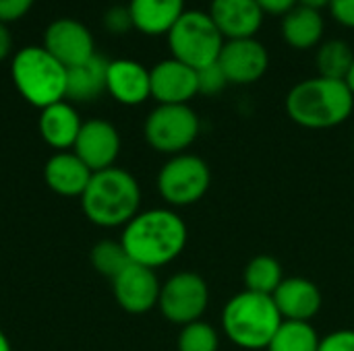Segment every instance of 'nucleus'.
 I'll return each instance as SVG.
<instances>
[{"mask_svg":"<svg viewBox=\"0 0 354 351\" xmlns=\"http://www.w3.org/2000/svg\"><path fill=\"white\" fill-rule=\"evenodd\" d=\"M189 240L185 219L168 207L139 211L124 228L120 244L131 263L158 269L176 261Z\"/></svg>","mask_w":354,"mask_h":351,"instance_id":"1","label":"nucleus"},{"mask_svg":"<svg viewBox=\"0 0 354 351\" xmlns=\"http://www.w3.org/2000/svg\"><path fill=\"white\" fill-rule=\"evenodd\" d=\"M288 118L309 130H326L344 124L354 110V95L344 81L311 77L297 83L286 95Z\"/></svg>","mask_w":354,"mask_h":351,"instance_id":"2","label":"nucleus"},{"mask_svg":"<svg viewBox=\"0 0 354 351\" xmlns=\"http://www.w3.org/2000/svg\"><path fill=\"white\" fill-rule=\"evenodd\" d=\"M85 217L100 228H124L141 207V186L137 178L122 168L93 172L81 194Z\"/></svg>","mask_w":354,"mask_h":351,"instance_id":"3","label":"nucleus"},{"mask_svg":"<svg viewBox=\"0 0 354 351\" xmlns=\"http://www.w3.org/2000/svg\"><path fill=\"white\" fill-rule=\"evenodd\" d=\"M282 323L274 298L249 290L234 294L222 312L224 335L243 350H268Z\"/></svg>","mask_w":354,"mask_h":351,"instance_id":"4","label":"nucleus"},{"mask_svg":"<svg viewBox=\"0 0 354 351\" xmlns=\"http://www.w3.org/2000/svg\"><path fill=\"white\" fill-rule=\"evenodd\" d=\"M10 77L19 95L39 110L66 99V66L44 46L19 50L10 62Z\"/></svg>","mask_w":354,"mask_h":351,"instance_id":"5","label":"nucleus"},{"mask_svg":"<svg viewBox=\"0 0 354 351\" xmlns=\"http://www.w3.org/2000/svg\"><path fill=\"white\" fill-rule=\"evenodd\" d=\"M166 37L172 58L195 70L218 62L226 41L205 10H185Z\"/></svg>","mask_w":354,"mask_h":351,"instance_id":"6","label":"nucleus"},{"mask_svg":"<svg viewBox=\"0 0 354 351\" xmlns=\"http://www.w3.org/2000/svg\"><path fill=\"white\" fill-rule=\"evenodd\" d=\"M212 186V170L193 153L170 157L158 172V192L172 209L199 203Z\"/></svg>","mask_w":354,"mask_h":351,"instance_id":"7","label":"nucleus"},{"mask_svg":"<svg viewBox=\"0 0 354 351\" xmlns=\"http://www.w3.org/2000/svg\"><path fill=\"white\" fill-rule=\"evenodd\" d=\"M199 116L191 106H156L143 124L147 145L164 155H180L197 141Z\"/></svg>","mask_w":354,"mask_h":351,"instance_id":"8","label":"nucleus"},{"mask_svg":"<svg viewBox=\"0 0 354 351\" xmlns=\"http://www.w3.org/2000/svg\"><path fill=\"white\" fill-rule=\"evenodd\" d=\"M207 306L209 288L199 273L180 271L162 283L158 308L168 323L185 327L195 321H203Z\"/></svg>","mask_w":354,"mask_h":351,"instance_id":"9","label":"nucleus"},{"mask_svg":"<svg viewBox=\"0 0 354 351\" xmlns=\"http://www.w3.org/2000/svg\"><path fill=\"white\" fill-rule=\"evenodd\" d=\"M120 147H122V141H120L118 128L104 118H91L83 122L79 137L75 141L73 153L91 172H102V170L114 168L120 155Z\"/></svg>","mask_w":354,"mask_h":351,"instance_id":"10","label":"nucleus"},{"mask_svg":"<svg viewBox=\"0 0 354 351\" xmlns=\"http://www.w3.org/2000/svg\"><path fill=\"white\" fill-rule=\"evenodd\" d=\"M218 64L230 85H253L270 68V52L257 37L226 39Z\"/></svg>","mask_w":354,"mask_h":351,"instance_id":"11","label":"nucleus"},{"mask_svg":"<svg viewBox=\"0 0 354 351\" xmlns=\"http://www.w3.org/2000/svg\"><path fill=\"white\" fill-rule=\"evenodd\" d=\"M44 48L66 68L89 60L95 54L91 31L77 19H56L46 27Z\"/></svg>","mask_w":354,"mask_h":351,"instance_id":"12","label":"nucleus"},{"mask_svg":"<svg viewBox=\"0 0 354 351\" xmlns=\"http://www.w3.org/2000/svg\"><path fill=\"white\" fill-rule=\"evenodd\" d=\"M162 283L153 269L131 263L112 279V292L118 306L131 314H143L158 306Z\"/></svg>","mask_w":354,"mask_h":351,"instance_id":"13","label":"nucleus"},{"mask_svg":"<svg viewBox=\"0 0 354 351\" xmlns=\"http://www.w3.org/2000/svg\"><path fill=\"white\" fill-rule=\"evenodd\" d=\"M151 97L158 106H189L199 95L197 70L176 58H166L149 68Z\"/></svg>","mask_w":354,"mask_h":351,"instance_id":"14","label":"nucleus"},{"mask_svg":"<svg viewBox=\"0 0 354 351\" xmlns=\"http://www.w3.org/2000/svg\"><path fill=\"white\" fill-rule=\"evenodd\" d=\"M207 14L224 39L255 37L266 17L255 0H212Z\"/></svg>","mask_w":354,"mask_h":351,"instance_id":"15","label":"nucleus"},{"mask_svg":"<svg viewBox=\"0 0 354 351\" xmlns=\"http://www.w3.org/2000/svg\"><path fill=\"white\" fill-rule=\"evenodd\" d=\"M272 298L282 321L311 323L324 306L322 290L307 277H284Z\"/></svg>","mask_w":354,"mask_h":351,"instance_id":"16","label":"nucleus"},{"mask_svg":"<svg viewBox=\"0 0 354 351\" xmlns=\"http://www.w3.org/2000/svg\"><path fill=\"white\" fill-rule=\"evenodd\" d=\"M106 93H110L122 106H141L151 97L149 70L131 58L110 60Z\"/></svg>","mask_w":354,"mask_h":351,"instance_id":"17","label":"nucleus"},{"mask_svg":"<svg viewBox=\"0 0 354 351\" xmlns=\"http://www.w3.org/2000/svg\"><path fill=\"white\" fill-rule=\"evenodd\" d=\"M81 126H83V120L79 112L66 99L52 103L39 112V122H37L39 137L48 147L56 151L73 149Z\"/></svg>","mask_w":354,"mask_h":351,"instance_id":"18","label":"nucleus"},{"mask_svg":"<svg viewBox=\"0 0 354 351\" xmlns=\"http://www.w3.org/2000/svg\"><path fill=\"white\" fill-rule=\"evenodd\" d=\"M93 172L73 153L58 151L44 166V180L60 197H79L85 192Z\"/></svg>","mask_w":354,"mask_h":351,"instance_id":"19","label":"nucleus"},{"mask_svg":"<svg viewBox=\"0 0 354 351\" xmlns=\"http://www.w3.org/2000/svg\"><path fill=\"white\" fill-rule=\"evenodd\" d=\"M133 27L143 35H168L176 21L185 14V0H131Z\"/></svg>","mask_w":354,"mask_h":351,"instance_id":"20","label":"nucleus"},{"mask_svg":"<svg viewBox=\"0 0 354 351\" xmlns=\"http://www.w3.org/2000/svg\"><path fill=\"white\" fill-rule=\"evenodd\" d=\"M110 60L102 54H93L89 60L66 68V99L71 101H93L106 93Z\"/></svg>","mask_w":354,"mask_h":351,"instance_id":"21","label":"nucleus"},{"mask_svg":"<svg viewBox=\"0 0 354 351\" xmlns=\"http://www.w3.org/2000/svg\"><path fill=\"white\" fill-rule=\"evenodd\" d=\"M282 39L295 50H311L322 43L326 33V21L319 10L295 6L290 12L282 17Z\"/></svg>","mask_w":354,"mask_h":351,"instance_id":"22","label":"nucleus"},{"mask_svg":"<svg viewBox=\"0 0 354 351\" xmlns=\"http://www.w3.org/2000/svg\"><path fill=\"white\" fill-rule=\"evenodd\" d=\"M354 62V52L346 39H328L317 46L315 68L319 77L344 81Z\"/></svg>","mask_w":354,"mask_h":351,"instance_id":"23","label":"nucleus"},{"mask_svg":"<svg viewBox=\"0 0 354 351\" xmlns=\"http://www.w3.org/2000/svg\"><path fill=\"white\" fill-rule=\"evenodd\" d=\"M243 279H245V290L274 296L278 285L284 281L282 265L278 263V259L270 254H257L247 263Z\"/></svg>","mask_w":354,"mask_h":351,"instance_id":"24","label":"nucleus"},{"mask_svg":"<svg viewBox=\"0 0 354 351\" xmlns=\"http://www.w3.org/2000/svg\"><path fill=\"white\" fill-rule=\"evenodd\" d=\"M319 341L311 323L284 321L266 351H319Z\"/></svg>","mask_w":354,"mask_h":351,"instance_id":"25","label":"nucleus"},{"mask_svg":"<svg viewBox=\"0 0 354 351\" xmlns=\"http://www.w3.org/2000/svg\"><path fill=\"white\" fill-rule=\"evenodd\" d=\"M91 267L108 277V279H114L118 277L129 265H131V259L124 250V246L120 244V240H102L97 242L93 248H91Z\"/></svg>","mask_w":354,"mask_h":351,"instance_id":"26","label":"nucleus"},{"mask_svg":"<svg viewBox=\"0 0 354 351\" xmlns=\"http://www.w3.org/2000/svg\"><path fill=\"white\" fill-rule=\"evenodd\" d=\"M176 345H178V351H218L220 335L209 323L195 321L191 325L180 327Z\"/></svg>","mask_w":354,"mask_h":351,"instance_id":"27","label":"nucleus"},{"mask_svg":"<svg viewBox=\"0 0 354 351\" xmlns=\"http://www.w3.org/2000/svg\"><path fill=\"white\" fill-rule=\"evenodd\" d=\"M228 79L222 70V66L218 62L203 66L197 70V87H199V95H218L226 89Z\"/></svg>","mask_w":354,"mask_h":351,"instance_id":"28","label":"nucleus"},{"mask_svg":"<svg viewBox=\"0 0 354 351\" xmlns=\"http://www.w3.org/2000/svg\"><path fill=\"white\" fill-rule=\"evenodd\" d=\"M104 27L108 33H114V35H122V33H129L131 29H135L129 6H122V4L110 6L104 12Z\"/></svg>","mask_w":354,"mask_h":351,"instance_id":"29","label":"nucleus"},{"mask_svg":"<svg viewBox=\"0 0 354 351\" xmlns=\"http://www.w3.org/2000/svg\"><path fill=\"white\" fill-rule=\"evenodd\" d=\"M319 351H354V329L328 333L319 341Z\"/></svg>","mask_w":354,"mask_h":351,"instance_id":"30","label":"nucleus"},{"mask_svg":"<svg viewBox=\"0 0 354 351\" xmlns=\"http://www.w3.org/2000/svg\"><path fill=\"white\" fill-rule=\"evenodd\" d=\"M35 0H0V23H12L23 19Z\"/></svg>","mask_w":354,"mask_h":351,"instance_id":"31","label":"nucleus"},{"mask_svg":"<svg viewBox=\"0 0 354 351\" xmlns=\"http://www.w3.org/2000/svg\"><path fill=\"white\" fill-rule=\"evenodd\" d=\"M330 14L342 27L354 29V0H330Z\"/></svg>","mask_w":354,"mask_h":351,"instance_id":"32","label":"nucleus"},{"mask_svg":"<svg viewBox=\"0 0 354 351\" xmlns=\"http://www.w3.org/2000/svg\"><path fill=\"white\" fill-rule=\"evenodd\" d=\"M255 2L261 6L266 14H278V17H284L299 4V0H255Z\"/></svg>","mask_w":354,"mask_h":351,"instance_id":"33","label":"nucleus"},{"mask_svg":"<svg viewBox=\"0 0 354 351\" xmlns=\"http://www.w3.org/2000/svg\"><path fill=\"white\" fill-rule=\"evenodd\" d=\"M10 50H12V35L8 31V27L4 23H0V62L8 58Z\"/></svg>","mask_w":354,"mask_h":351,"instance_id":"34","label":"nucleus"},{"mask_svg":"<svg viewBox=\"0 0 354 351\" xmlns=\"http://www.w3.org/2000/svg\"><path fill=\"white\" fill-rule=\"evenodd\" d=\"M299 6H305V8H313V10H319L330 6V0H299Z\"/></svg>","mask_w":354,"mask_h":351,"instance_id":"35","label":"nucleus"},{"mask_svg":"<svg viewBox=\"0 0 354 351\" xmlns=\"http://www.w3.org/2000/svg\"><path fill=\"white\" fill-rule=\"evenodd\" d=\"M0 351H12V348H10V341H8V337L2 333V329H0Z\"/></svg>","mask_w":354,"mask_h":351,"instance_id":"36","label":"nucleus"},{"mask_svg":"<svg viewBox=\"0 0 354 351\" xmlns=\"http://www.w3.org/2000/svg\"><path fill=\"white\" fill-rule=\"evenodd\" d=\"M344 83L348 85L351 93L354 95V62H353V66H351V70H348V74H346V79H344Z\"/></svg>","mask_w":354,"mask_h":351,"instance_id":"37","label":"nucleus"}]
</instances>
